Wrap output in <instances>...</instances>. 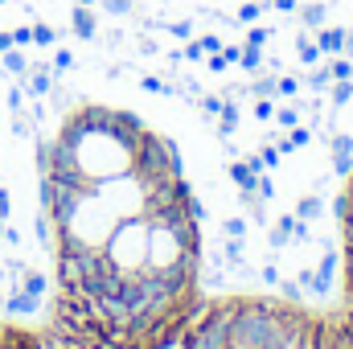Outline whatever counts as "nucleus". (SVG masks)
<instances>
[{
	"mask_svg": "<svg viewBox=\"0 0 353 349\" xmlns=\"http://www.w3.org/2000/svg\"><path fill=\"white\" fill-rule=\"evenodd\" d=\"M62 321L74 349H185L201 230L173 144L140 115L79 107L41 148Z\"/></svg>",
	"mask_w": 353,
	"mask_h": 349,
	"instance_id": "f257e3e1",
	"label": "nucleus"
},
{
	"mask_svg": "<svg viewBox=\"0 0 353 349\" xmlns=\"http://www.w3.org/2000/svg\"><path fill=\"white\" fill-rule=\"evenodd\" d=\"M279 349H353V329L341 321H292L283 317Z\"/></svg>",
	"mask_w": 353,
	"mask_h": 349,
	"instance_id": "f03ea898",
	"label": "nucleus"
},
{
	"mask_svg": "<svg viewBox=\"0 0 353 349\" xmlns=\"http://www.w3.org/2000/svg\"><path fill=\"white\" fill-rule=\"evenodd\" d=\"M341 218H345V292H350V312H345V325L353 329V177H350V185H345Z\"/></svg>",
	"mask_w": 353,
	"mask_h": 349,
	"instance_id": "7ed1b4c3",
	"label": "nucleus"
},
{
	"mask_svg": "<svg viewBox=\"0 0 353 349\" xmlns=\"http://www.w3.org/2000/svg\"><path fill=\"white\" fill-rule=\"evenodd\" d=\"M37 308V296H12L8 300V312H33Z\"/></svg>",
	"mask_w": 353,
	"mask_h": 349,
	"instance_id": "20e7f679",
	"label": "nucleus"
},
{
	"mask_svg": "<svg viewBox=\"0 0 353 349\" xmlns=\"http://www.w3.org/2000/svg\"><path fill=\"white\" fill-rule=\"evenodd\" d=\"M0 218H8V193L0 189Z\"/></svg>",
	"mask_w": 353,
	"mask_h": 349,
	"instance_id": "39448f33",
	"label": "nucleus"
},
{
	"mask_svg": "<svg viewBox=\"0 0 353 349\" xmlns=\"http://www.w3.org/2000/svg\"><path fill=\"white\" fill-rule=\"evenodd\" d=\"M0 239H4V218H0Z\"/></svg>",
	"mask_w": 353,
	"mask_h": 349,
	"instance_id": "423d86ee",
	"label": "nucleus"
}]
</instances>
